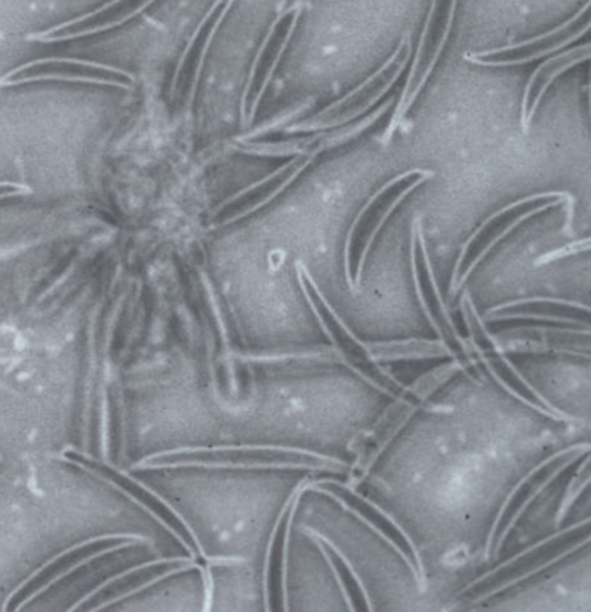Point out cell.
<instances>
[{"label": "cell", "mask_w": 591, "mask_h": 612, "mask_svg": "<svg viewBox=\"0 0 591 612\" xmlns=\"http://www.w3.org/2000/svg\"><path fill=\"white\" fill-rule=\"evenodd\" d=\"M224 2H226V0H215L214 4H212V8L206 11V14L205 16H203L202 22L198 23L197 30H194L193 35H191V38H189L188 44H186L185 52L180 55L179 63H177L176 67V73H174L173 91H170V94H173V96L174 93H176L177 85H179L180 73H182V70H185L186 63H188L189 56H191L194 46H197L198 38H200V35H202L203 28H205L206 23H209L210 20H212V16L217 13V9L223 8Z\"/></svg>", "instance_id": "obj_18"}, {"label": "cell", "mask_w": 591, "mask_h": 612, "mask_svg": "<svg viewBox=\"0 0 591 612\" xmlns=\"http://www.w3.org/2000/svg\"><path fill=\"white\" fill-rule=\"evenodd\" d=\"M304 2H295L292 8L285 9L283 13L277 14L276 20H274L271 28L268 30V35H265L264 40L260 44L259 52H257L256 59H253L252 68H250V73H248L247 84H245L244 96H241V106H239V111H241V123L247 126V102L248 94H250V89L253 87V82H256L257 70H259L262 59H264L265 51H268L269 43L271 38L276 34L277 26L282 25L283 20H285L286 14H294L298 8H304Z\"/></svg>", "instance_id": "obj_11"}, {"label": "cell", "mask_w": 591, "mask_h": 612, "mask_svg": "<svg viewBox=\"0 0 591 612\" xmlns=\"http://www.w3.org/2000/svg\"><path fill=\"white\" fill-rule=\"evenodd\" d=\"M572 460H575V457H569L567 458L566 461H560V463H558V466L555 467L554 470H552V474L546 475L545 479H541L540 484H536V486H533V490L529 491V495L525 496V499L524 502H522V505H520V507L517 508L516 516H513L512 520L508 522L507 529H505L504 534H501V538H499L498 543H496V552H498V550L501 549V545H504L505 538H507L508 533L512 531L513 526H516L517 522H519L520 517L524 516L525 510H528V508L531 507V504H533L534 499L537 498V495H541V493L545 491V487L548 486V484L552 483V481H554L555 478H558V474H560V472H563V470L566 469V467L569 466L570 461Z\"/></svg>", "instance_id": "obj_15"}, {"label": "cell", "mask_w": 591, "mask_h": 612, "mask_svg": "<svg viewBox=\"0 0 591 612\" xmlns=\"http://www.w3.org/2000/svg\"><path fill=\"white\" fill-rule=\"evenodd\" d=\"M437 5H439V0H433V4H430V9H428L427 22H425L424 32H422V37H419L418 51H416L415 63H413L412 72H410V76H407L403 94H401V97H399L398 109H395V114H398L399 109L403 108L404 103H406L407 96H410V93H412L413 82H415L419 61H422L425 46H427L428 32H430V26H433L434 23V16H436Z\"/></svg>", "instance_id": "obj_17"}, {"label": "cell", "mask_w": 591, "mask_h": 612, "mask_svg": "<svg viewBox=\"0 0 591 612\" xmlns=\"http://www.w3.org/2000/svg\"><path fill=\"white\" fill-rule=\"evenodd\" d=\"M155 2L156 0H109L106 4L99 5L82 16L59 23L51 28L40 30L35 34H28L26 40L28 43H63V40L106 34L109 30L120 28L126 23L132 22Z\"/></svg>", "instance_id": "obj_1"}, {"label": "cell", "mask_w": 591, "mask_h": 612, "mask_svg": "<svg viewBox=\"0 0 591 612\" xmlns=\"http://www.w3.org/2000/svg\"><path fill=\"white\" fill-rule=\"evenodd\" d=\"M564 203H567L566 205L567 219H566V227H564V231H566V235H570V233H572V221H575V198L572 197L555 198L554 202H549L548 200V202L543 203V205L536 207V209H529L528 212H524V214L517 215V217L513 219L512 223L501 224V227H499L498 233H496V235L493 236V238H489V242H487L486 247H484L483 250H481V252L477 254V257H475L474 262H472V264L469 266V269H466L465 273H463L462 280L457 281V285H454V289L451 290V294H453V292H457V290L460 289V286H462L463 283H465L466 278H469L470 274L474 273V269L477 268L478 262H481V260H483L484 257H486L487 254H489L490 248L495 247V245H498L499 242H501V239H504L505 236L508 235V233H512V231L516 229V227L519 226V224L524 223V221H528L529 217H533V215L540 214V212H543V210L554 209V207L564 205Z\"/></svg>", "instance_id": "obj_5"}, {"label": "cell", "mask_w": 591, "mask_h": 612, "mask_svg": "<svg viewBox=\"0 0 591 612\" xmlns=\"http://www.w3.org/2000/svg\"><path fill=\"white\" fill-rule=\"evenodd\" d=\"M34 193V189L22 183H0V200L2 198L25 197V195Z\"/></svg>", "instance_id": "obj_23"}, {"label": "cell", "mask_w": 591, "mask_h": 612, "mask_svg": "<svg viewBox=\"0 0 591 612\" xmlns=\"http://www.w3.org/2000/svg\"><path fill=\"white\" fill-rule=\"evenodd\" d=\"M458 0H451L449 2L448 16H446L445 30H442V35H440L439 44L436 46V51H434L433 59L430 63L425 68L424 75L418 80V84L413 85L412 93L407 96L406 103H404L403 108L399 109L398 114L392 115V120H390L389 127H387L386 132L382 136V144L387 146L392 141V136H394L395 129H398L399 123L403 122V118L406 117L407 109L412 108L413 103L416 102V97L422 93L425 82H427L430 73L434 72V67H436L437 61H439L440 52L445 49L446 43H448L449 34H451V26H453L454 13H457Z\"/></svg>", "instance_id": "obj_6"}, {"label": "cell", "mask_w": 591, "mask_h": 612, "mask_svg": "<svg viewBox=\"0 0 591 612\" xmlns=\"http://www.w3.org/2000/svg\"><path fill=\"white\" fill-rule=\"evenodd\" d=\"M49 80H58V82H79V84H96L108 85V87L130 89V82L127 79H115V76L94 75V73L68 72V70H47V72H22L16 75L0 76V89L16 87V85L32 84V82H49Z\"/></svg>", "instance_id": "obj_3"}, {"label": "cell", "mask_w": 591, "mask_h": 612, "mask_svg": "<svg viewBox=\"0 0 591 612\" xmlns=\"http://www.w3.org/2000/svg\"><path fill=\"white\" fill-rule=\"evenodd\" d=\"M236 0H226V4L221 9V13L215 17V22L210 26L209 34H206L205 43H203L202 49H200V55H198L197 68H194L193 79H191V91H189L188 97V109H191L194 103V96H197L198 82H200V76H202L203 64H205L206 52H209L210 46H212V40H214L217 30L223 25L224 20H226L227 13L232 11L233 4Z\"/></svg>", "instance_id": "obj_14"}, {"label": "cell", "mask_w": 591, "mask_h": 612, "mask_svg": "<svg viewBox=\"0 0 591 612\" xmlns=\"http://www.w3.org/2000/svg\"><path fill=\"white\" fill-rule=\"evenodd\" d=\"M298 160H300V156H295L294 160H289L288 164L282 165V167L277 168V170H274L273 174H269V176L264 177V179H260L259 183H253V185L247 186V188L238 191L235 197L227 198L226 202H224L223 205L218 207V209L232 205V203H235L236 200H239V198H244L245 195L252 193V191H256L257 188H262V186L268 185L269 180L277 179V177L282 176V174L288 173L289 168H294L295 165L298 164Z\"/></svg>", "instance_id": "obj_21"}, {"label": "cell", "mask_w": 591, "mask_h": 612, "mask_svg": "<svg viewBox=\"0 0 591 612\" xmlns=\"http://www.w3.org/2000/svg\"><path fill=\"white\" fill-rule=\"evenodd\" d=\"M588 9H590V2H587V4L581 8V11H579L578 14H575V16L570 17V20H567V22L563 23V25L557 26V28L555 30H549V32H546V34L537 35V37L531 38V40H525V43L510 44V46L498 47V49H489V51L484 52H469V55L472 56V58H486V56H498L505 55V52L508 51H519V49H524V47L533 46V44L543 43V40H548V38L555 37V35L567 32V28H570V26L575 25V23L578 22L579 17L583 16V14H587Z\"/></svg>", "instance_id": "obj_16"}, {"label": "cell", "mask_w": 591, "mask_h": 612, "mask_svg": "<svg viewBox=\"0 0 591 612\" xmlns=\"http://www.w3.org/2000/svg\"><path fill=\"white\" fill-rule=\"evenodd\" d=\"M588 28H590V23H587V25H584L583 28L579 30V32L567 35V37L564 38V40H560V43L554 44V46L545 47V49H541V51L531 52V55L524 56V58L495 59V61H493V59L472 58L469 52H465V56H463V58H465L466 61H470V63L496 68L517 67V64L531 63V61H534V59L543 58V56L554 55L555 51H558V49H563V47H566L567 44L575 43V40H578L579 37H583V35L588 34Z\"/></svg>", "instance_id": "obj_10"}, {"label": "cell", "mask_w": 591, "mask_h": 612, "mask_svg": "<svg viewBox=\"0 0 591 612\" xmlns=\"http://www.w3.org/2000/svg\"><path fill=\"white\" fill-rule=\"evenodd\" d=\"M410 58H412V44L406 43V46H404V56L401 58V63H399L398 70H394L392 75L387 79L386 84L380 85V87H378L377 91L368 97V99H365V102L360 103V105L356 106V108L351 109V111H347V114L340 115V117L333 118V120H309V122L294 123V126L285 127V132H289V134H295V132H310V130L344 127L345 123L353 122V120H356L359 115L365 114L366 109L371 108V106H374L375 103H377L378 99L387 93V91H390V87L394 85L395 80H398L399 76H401V73L404 72V68H406Z\"/></svg>", "instance_id": "obj_4"}, {"label": "cell", "mask_w": 591, "mask_h": 612, "mask_svg": "<svg viewBox=\"0 0 591 612\" xmlns=\"http://www.w3.org/2000/svg\"><path fill=\"white\" fill-rule=\"evenodd\" d=\"M316 97H307V102L303 103V105H298L297 108L292 109L288 114L277 115L274 120L271 122L264 123V126H260L259 129H253L252 132H248V134L241 136V138H236L235 141H252V139L259 138V136L269 134V132H273L276 130L277 127L285 126L286 122H289L292 118L297 117V115H303L306 109H309L310 106L315 105Z\"/></svg>", "instance_id": "obj_19"}, {"label": "cell", "mask_w": 591, "mask_h": 612, "mask_svg": "<svg viewBox=\"0 0 591 612\" xmlns=\"http://www.w3.org/2000/svg\"><path fill=\"white\" fill-rule=\"evenodd\" d=\"M588 248H590V239L584 238L583 242H576V244L569 245V247L560 248V250H555V252L546 254V256L536 260V266L548 264V262L563 259V257L570 256V254L581 252V250H583V252H588Z\"/></svg>", "instance_id": "obj_22"}, {"label": "cell", "mask_w": 591, "mask_h": 612, "mask_svg": "<svg viewBox=\"0 0 591 612\" xmlns=\"http://www.w3.org/2000/svg\"><path fill=\"white\" fill-rule=\"evenodd\" d=\"M406 40L407 37H404L403 43L399 44L398 49L392 52V56L387 59L386 63H383L382 67L378 68L377 72H375L374 75H369L368 79L363 82V84L357 85L356 89H353L351 93L345 94L344 97H340V99H336L333 105L327 106V108L321 109V114H318V117L312 118V120H321V118L327 117V115L333 114L335 109H339L340 106H344L345 103L351 102V99H354V97L360 96V94L365 93L366 89L374 87L375 82H377L380 76L386 75L387 70H389L392 64L398 63V59L401 58V52L404 51V46H406Z\"/></svg>", "instance_id": "obj_12"}, {"label": "cell", "mask_w": 591, "mask_h": 612, "mask_svg": "<svg viewBox=\"0 0 591 612\" xmlns=\"http://www.w3.org/2000/svg\"><path fill=\"white\" fill-rule=\"evenodd\" d=\"M434 177H436V174H434L433 170L425 174V176H418V179L413 180L412 185L406 186V188H404L398 197L392 198L382 214L378 215L377 224H375L374 229L369 233L368 239H366L365 248H363V254H360L359 266H357L356 289L360 285V276H363V269H365L366 257H368L369 248H371L375 238H377L378 231L382 229L383 224L387 223V219L394 214V210L398 209L399 203L403 202L404 198L412 193L413 189L424 185V183H427L428 179H434Z\"/></svg>", "instance_id": "obj_9"}, {"label": "cell", "mask_w": 591, "mask_h": 612, "mask_svg": "<svg viewBox=\"0 0 591 612\" xmlns=\"http://www.w3.org/2000/svg\"><path fill=\"white\" fill-rule=\"evenodd\" d=\"M588 486V458H584L583 467H581V474L575 475V479L570 481L569 487H567L566 495H564L563 502H560V507H558L557 514V525L566 517L567 510H569L570 505L575 504L576 498H578L579 491Z\"/></svg>", "instance_id": "obj_20"}, {"label": "cell", "mask_w": 591, "mask_h": 612, "mask_svg": "<svg viewBox=\"0 0 591 612\" xmlns=\"http://www.w3.org/2000/svg\"><path fill=\"white\" fill-rule=\"evenodd\" d=\"M310 139L300 141H283V143H252V141H235L233 148L245 155L253 156H307Z\"/></svg>", "instance_id": "obj_8"}, {"label": "cell", "mask_w": 591, "mask_h": 612, "mask_svg": "<svg viewBox=\"0 0 591 612\" xmlns=\"http://www.w3.org/2000/svg\"><path fill=\"white\" fill-rule=\"evenodd\" d=\"M427 173L428 170H419V168H415V170H407V173L394 177V179L389 180L386 186H382V188L378 189L377 193H375L374 197L369 198V202L359 210V214H357V217L354 219V223L351 224V229H348L347 233V244H345V276H347V283L351 289L356 290V286H354L353 274H351V247H353L354 233H356L357 227H359L360 219L365 217L368 212H371V209L377 205L378 200H380V198H382L383 195L389 191V189L394 188V186L401 185L403 180L410 179V177L424 176V174Z\"/></svg>", "instance_id": "obj_7"}, {"label": "cell", "mask_w": 591, "mask_h": 612, "mask_svg": "<svg viewBox=\"0 0 591 612\" xmlns=\"http://www.w3.org/2000/svg\"><path fill=\"white\" fill-rule=\"evenodd\" d=\"M306 8H300L295 11L294 16H292V22H289L288 32H286L285 37H283L282 44L277 47L276 55H274L273 63L269 64L268 72H265L264 80H262V85H260L259 93L256 94V99H253L252 109H250V115L247 117L248 123H252L256 120L257 109H259L260 102H262V96H264L265 91H268L271 80H273L274 72H276L277 64L282 61L283 52H285L286 46H288L289 38L294 35L295 26H297L298 17L303 14Z\"/></svg>", "instance_id": "obj_13"}, {"label": "cell", "mask_w": 591, "mask_h": 612, "mask_svg": "<svg viewBox=\"0 0 591 612\" xmlns=\"http://www.w3.org/2000/svg\"><path fill=\"white\" fill-rule=\"evenodd\" d=\"M590 58V44H584L579 49L564 52V55L554 56L548 61L541 64L534 70L533 75L529 76L528 85H525L524 96H522V108H520V126L524 132L531 129L534 115H536L537 106L545 96L546 89L554 84L558 76L566 73L576 64L584 63Z\"/></svg>", "instance_id": "obj_2"}]
</instances>
